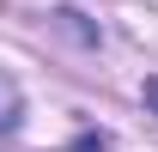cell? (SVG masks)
<instances>
[{
  "label": "cell",
  "instance_id": "1",
  "mask_svg": "<svg viewBox=\"0 0 158 152\" xmlns=\"http://www.w3.org/2000/svg\"><path fill=\"white\" fill-rule=\"evenodd\" d=\"M6 128H19V85L12 79H0V134Z\"/></svg>",
  "mask_w": 158,
  "mask_h": 152
},
{
  "label": "cell",
  "instance_id": "2",
  "mask_svg": "<svg viewBox=\"0 0 158 152\" xmlns=\"http://www.w3.org/2000/svg\"><path fill=\"white\" fill-rule=\"evenodd\" d=\"M146 103H152V110H158V79H146Z\"/></svg>",
  "mask_w": 158,
  "mask_h": 152
}]
</instances>
